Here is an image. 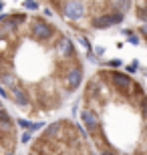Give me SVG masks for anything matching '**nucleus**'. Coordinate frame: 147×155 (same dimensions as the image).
Wrapping results in <instances>:
<instances>
[{"instance_id":"obj_2","label":"nucleus","mask_w":147,"mask_h":155,"mask_svg":"<svg viewBox=\"0 0 147 155\" xmlns=\"http://www.w3.org/2000/svg\"><path fill=\"white\" fill-rule=\"evenodd\" d=\"M77 121L97 155H147V89L125 71L89 73L77 97Z\"/></svg>"},{"instance_id":"obj_1","label":"nucleus","mask_w":147,"mask_h":155,"mask_svg":"<svg viewBox=\"0 0 147 155\" xmlns=\"http://www.w3.org/2000/svg\"><path fill=\"white\" fill-rule=\"evenodd\" d=\"M73 36L51 16L8 10L0 16V97L32 123L58 119L87 81Z\"/></svg>"},{"instance_id":"obj_3","label":"nucleus","mask_w":147,"mask_h":155,"mask_svg":"<svg viewBox=\"0 0 147 155\" xmlns=\"http://www.w3.org/2000/svg\"><path fill=\"white\" fill-rule=\"evenodd\" d=\"M45 8L52 10L65 26L79 35H93L99 30L113 28L127 20L131 2H45Z\"/></svg>"},{"instance_id":"obj_6","label":"nucleus","mask_w":147,"mask_h":155,"mask_svg":"<svg viewBox=\"0 0 147 155\" xmlns=\"http://www.w3.org/2000/svg\"><path fill=\"white\" fill-rule=\"evenodd\" d=\"M129 26L131 30L139 36L143 45L147 46V0L141 2H131V10H129Z\"/></svg>"},{"instance_id":"obj_5","label":"nucleus","mask_w":147,"mask_h":155,"mask_svg":"<svg viewBox=\"0 0 147 155\" xmlns=\"http://www.w3.org/2000/svg\"><path fill=\"white\" fill-rule=\"evenodd\" d=\"M20 131L18 121L0 97V155H18Z\"/></svg>"},{"instance_id":"obj_4","label":"nucleus","mask_w":147,"mask_h":155,"mask_svg":"<svg viewBox=\"0 0 147 155\" xmlns=\"http://www.w3.org/2000/svg\"><path fill=\"white\" fill-rule=\"evenodd\" d=\"M20 155H97L79 121L58 117L46 123Z\"/></svg>"}]
</instances>
